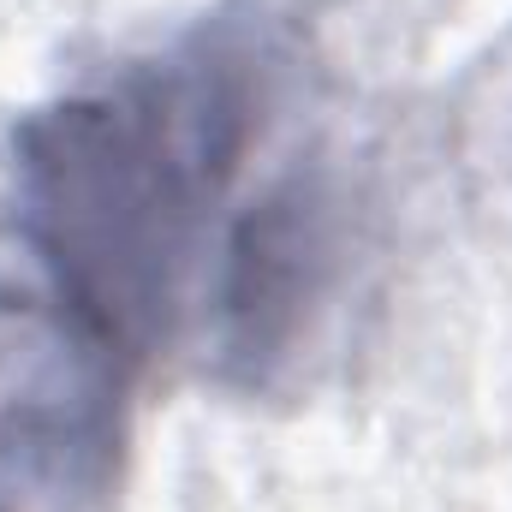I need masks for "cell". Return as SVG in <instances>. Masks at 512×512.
I'll list each match as a JSON object with an SVG mask.
<instances>
[{"mask_svg":"<svg viewBox=\"0 0 512 512\" xmlns=\"http://www.w3.org/2000/svg\"><path fill=\"white\" fill-rule=\"evenodd\" d=\"M262 84L256 36L215 18L18 131L24 233L102 346L167 328L179 268L251 149Z\"/></svg>","mask_w":512,"mask_h":512,"instance_id":"cell-1","label":"cell"},{"mask_svg":"<svg viewBox=\"0 0 512 512\" xmlns=\"http://www.w3.org/2000/svg\"><path fill=\"white\" fill-rule=\"evenodd\" d=\"M108 346L90 328L0 304V489L36 501L96 495L114 447Z\"/></svg>","mask_w":512,"mask_h":512,"instance_id":"cell-2","label":"cell"},{"mask_svg":"<svg viewBox=\"0 0 512 512\" xmlns=\"http://www.w3.org/2000/svg\"><path fill=\"white\" fill-rule=\"evenodd\" d=\"M334 274V203L310 179L274 185L262 203H251L227 245L215 274V340L221 358L245 376H262L286 346L298 340L310 304L322 298Z\"/></svg>","mask_w":512,"mask_h":512,"instance_id":"cell-3","label":"cell"}]
</instances>
